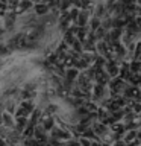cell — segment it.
Instances as JSON below:
<instances>
[{"label":"cell","mask_w":141,"mask_h":146,"mask_svg":"<svg viewBox=\"0 0 141 146\" xmlns=\"http://www.w3.org/2000/svg\"><path fill=\"white\" fill-rule=\"evenodd\" d=\"M49 6L47 5H43V3H38V5H34V11L38 14V15H47L49 14Z\"/></svg>","instance_id":"6da1fadb"}]
</instances>
